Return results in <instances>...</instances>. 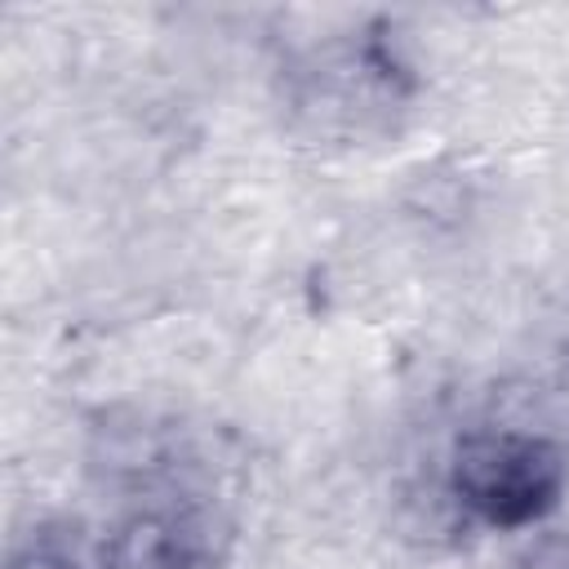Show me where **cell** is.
Masks as SVG:
<instances>
[{
    "label": "cell",
    "mask_w": 569,
    "mask_h": 569,
    "mask_svg": "<svg viewBox=\"0 0 569 569\" xmlns=\"http://www.w3.org/2000/svg\"><path fill=\"white\" fill-rule=\"evenodd\" d=\"M569 489V449L542 431H467L449 462V493L489 529L547 520Z\"/></svg>",
    "instance_id": "obj_1"
},
{
    "label": "cell",
    "mask_w": 569,
    "mask_h": 569,
    "mask_svg": "<svg viewBox=\"0 0 569 569\" xmlns=\"http://www.w3.org/2000/svg\"><path fill=\"white\" fill-rule=\"evenodd\" d=\"M218 520L200 498H151L102 547V569H213Z\"/></svg>",
    "instance_id": "obj_2"
},
{
    "label": "cell",
    "mask_w": 569,
    "mask_h": 569,
    "mask_svg": "<svg viewBox=\"0 0 569 569\" xmlns=\"http://www.w3.org/2000/svg\"><path fill=\"white\" fill-rule=\"evenodd\" d=\"M9 569H93L76 529H36L13 556H9Z\"/></svg>",
    "instance_id": "obj_3"
},
{
    "label": "cell",
    "mask_w": 569,
    "mask_h": 569,
    "mask_svg": "<svg viewBox=\"0 0 569 569\" xmlns=\"http://www.w3.org/2000/svg\"><path fill=\"white\" fill-rule=\"evenodd\" d=\"M529 569H569V542L551 538L529 556Z\"/></svg>",
    "instance_id": "obj_4"
}]
</instances>
